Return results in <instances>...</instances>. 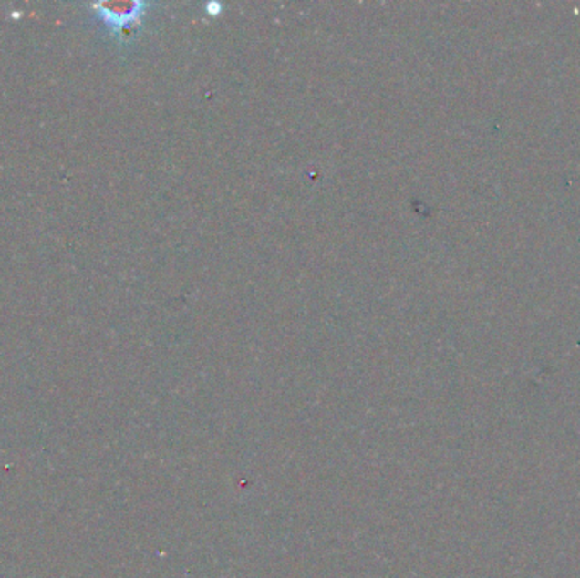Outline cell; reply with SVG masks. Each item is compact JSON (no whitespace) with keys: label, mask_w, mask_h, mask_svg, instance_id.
<instances>
[{"label":"cell","mask_w":580,"mask_h":578,"mask_svg":"<svg viewBox=\"0 0 580 578\" xmlns=\"http://www.w3.org/2000/svg\"><path fill=\"white\" fill-rule=\"evenodd\" d=\"M90 9L96 11L97 15L109 26L114 36L122 37L140 25L146 4L141 2H96L90 4Z\"/></svg>","instance_id":"cell-1"}]
</instances>
